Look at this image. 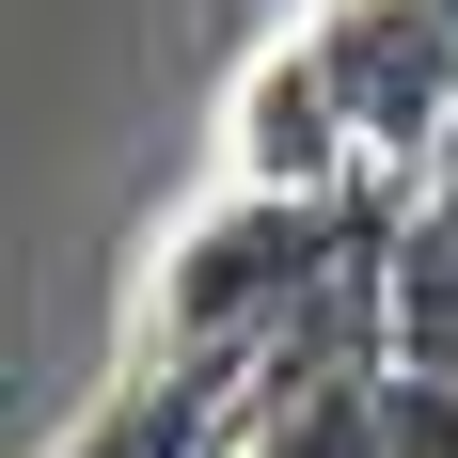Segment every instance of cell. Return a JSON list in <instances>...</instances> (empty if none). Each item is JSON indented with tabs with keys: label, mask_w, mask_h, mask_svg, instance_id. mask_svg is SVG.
Segmentation results:
<instances>
[{
	"label": "cell",
	"mask_w": 458,
	"mask_h": 458,
	"mask_svg": "<svg viewBox=\"0 0 458 458\" xmlns=\"http://www.w3.org/2000/svg\"><path fill=\"white\" fill-rule=\"evenodd\" d=\"M317 301H332V206L317 190H253V206H222V222L174 253L158 332H174V364H237L253 379Z\"/></svg>",
	"instance_id": "1"
},
{
	"label": "cell",
	"mask_w": 458,
	"mask_h": 458,
	"mask_svg": "<svg viewBox=\"0 0 458 458\" xmlns=\"http://www.w3.org/2000/svg\"><path fill=\"white\" fill-rule=\"evenodd\" d=\"M222 379H237V364H158V379H127L64 458H206V395H222Z\"/></svg>",
	"instance_id": "2"
},
{
	"label": "cell",
	"mask_w": 458,
	"mask_h": 458,
	"mask_svg": "<svg viewBox=\"0 0 458 458\" xmlns=\"http://www.w3.org/2000/svg\"><path fill=\"white\" fill-rule=\"evenodd\" d=\"M443 16H458V0H443Z\"/></svg>",
	"instance_id": "3"
}]
</instances>
